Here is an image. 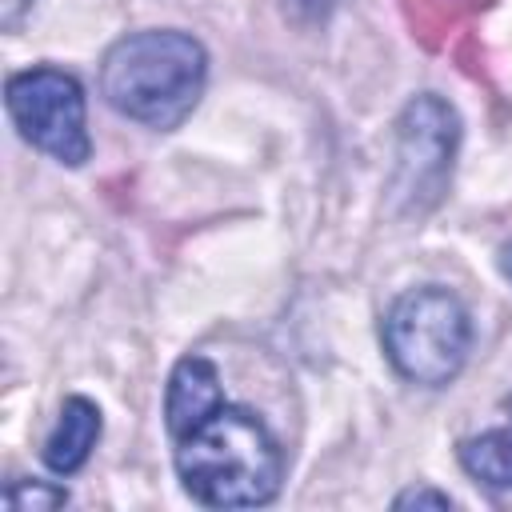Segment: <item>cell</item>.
I'll return each instance as SVG.
<instances>
[{
	"mask_svg": "<svg viewBox=\"0 0 512 512\" xmlns=\"http://www.w3.org/2000/svg\"><path fill=\"white\" fill-rule=\"evenodd\" d=\"M460 464L488 488H512V420L460 440Z\"/></svg>",
	"mask_w": 512,
	"mask_h": 512,
	"instance_id": "8",
	"label": "cell"
},
{
	"mask_svg": "<svg viewBox=\"0 0 512 512\" xmlns=\"http://www.w3.org/2000/svg\"><path fill=\"white\" fill-rule=\"evenodd\" d=\"M96 440H100V408L88 396H68L40 456L56 476H72L88 464Z\"/></svg>",
	"mask_w": 512,
	"mask_h": 512,
	"instance_id": "6",
	"label": "cell"
},
{
	"mask_svg": "<svg viewBox=\"0 0 512 512\" xmlns=\"http://www.w3.org/2000/svg\"><path fill=\"white\" fill-rule=\"evenodd\" d=\"M28 4L32 0H0V24L4 28H16V20L28 12Z\"/></svg>",
	"mask_w": 512,
	"mask_h": 512,
	"instance_id": "11",
	"label": "cell"
},
{
	"mask_svg": "<svg viewBox=\"0 0 512 512\" xmlns=\"http://www.w3.org/2000/svg\"><path fill=\"white\" fill-rule=\"evenodd\" d=\"M224 400L216 364L204 356H184L172 376H168V396H164V420H168V436H176L180 428H188L196 416H204L212 404Z\"/></svg>",
	"mask_w": 512,
	"mask_h": 512,
	"instance_id": "7",
	"label": "cell"
},
{
	"mask_svg": "<svg viewBox=\"0 0 512 512\" xmlns=\"http://www.w3.org/2000/svg\"><path fill=\"white\" fill-rule=\"evenodd\" d=\"M208 80V52L196 36L176 28H148L116 40L100 64L104 100L156 132L192 116Z\"/></svg>",
	"mask_w": 512,
	"mask_h": 512,
	"instance_id": "2",
	"label": "cell"
},
{
	"mask_svg": "<svg viewBox=\"0 0 512 512\" xmlns=\"http://www.w3.org/2000/svg\"><path fill=\"white\" fill-rule=\"evenodd\" d=\"M500 268H504V276L512 280V244H504V248H500Z\"/></svg>",
	"mask_w": 512,
	"mask_h": 512,
	"instance_id": "12",
	"label": "cell"
},
{
	"mask_svg": "<svg viewBox=\"0 0 512 512\" xmlns=\"http://www.w3.org/2000/svg\"><path fill=\"white\" fill-rule=\"evenodd\" d=\"M308 4H316V8H324V4H332V0H308Z\"/></svg>",
	"mask_w": 512,
	"mask_h": 512,
	"instance_id": "13",
	"label": "cell"
},
{
	"mask_svg": "<svg viewBox=\"0 0 512 512\" xmlns=\"http://www.w3.org/2000/svg\"><path fill=\"white\" fill-rule=\"evenodd\" d=\"M392 508H456V500H452L448 492H440V488L416 484V488H404V492L392 500Z\"/></svg>",
	"mask_w": 512,
	"mask_h": 512,
	"instance_id": "10",
	"label": "cell"
},
{
	"mask_svg": "<svg viewBox=\"0 0 512 512\" xmlns=\"http://www.w3.org/2000/svg\"><path fill=\"white\" fill-rule=\"evenodd\" d=\"M456 144H460V116L444 96L420 92L404 104L396 120V176H392V200L400 212L420 216L444 196Z\"/></svg>",
	"mask_w": 512,
	"mask_h": 512,
	"instance_id": "4",
	"label": "cell"
},
{
	"mask_svg": "<svg viewBox=\"0 0 512 512\" xmlns=\"http://www.w3.org/2000/svg\"><path fill=\"white\" fill-rule=\"evenodd\" d=\"M4 504L12 512H48V508H64L68 492L48 480H12L4 488Z\"/></svg>",
	"mask_w": 512,
	"mask_h": 512,
	"instance_id": "9",
	"label": "cell"
},
{
	"mask_svg": "<svg viewBox=\"0 0 512 512\" xmlns=\"http://www.w3.org/2000/svg\"><path fill=\"white\" fill-rule=\"evenodd\" d=\"M392 368L424 388H444L460 376L472 348V316L464 300L440 284L408 288L392 300L380 324Z\"/></svg>",
	"mask_w": 512,
	"mask_h": 512,
	"instance_id": "3",
	"label": "cell"
},
{
	"mask_svg": "<svg viewBox=\"0 0 512 512\" xmlns=\"http://www.w3.org/2000/svg\"><path fill=\"white\" fill-rule=\"evenodd\" d=\"M172 444L180 484L204 508H256L280 492L284 448L272 428L240 404H212L180 428Z\"/></svg>",
	"mask_w": 512,
	"mask_h": 512,
	"instance_id": "1",
	"label": "cell"
},
{
	"mask_svg": "<svg viewBox=\"0 0 512 512\" xmlns=\"http://www.w3.org/2000/svg\"><path fill=\"white\" fill-rule=\"evenodd\" d=\"M4 104L20 136L44 156L80 168L92 156L88 120H84V88L72 72L60 68H24L4 84Z\"/></svg>",
	"mask_w": 512,
	"mask_h": 512,
	"instance_id": "5",
	"label": "cell"
}]
</instances>
